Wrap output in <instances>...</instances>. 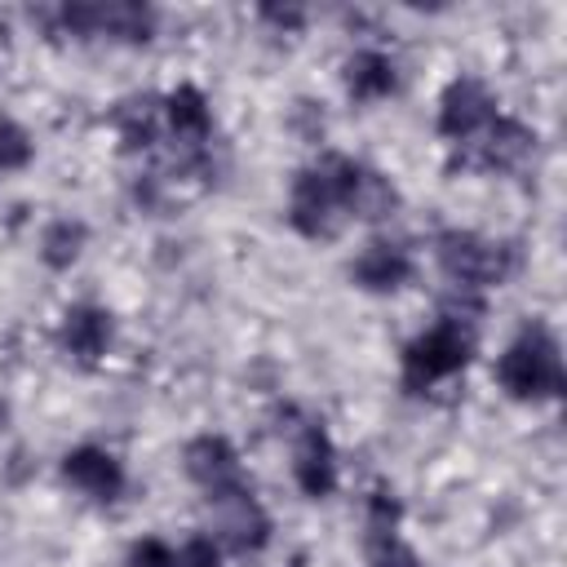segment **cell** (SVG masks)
Returning a JSON list of instances; mask_svg holds the SVG:
<instances>
[{
  "label": "cell",
  "instance_id": "cell-1",
  "mask_svg": "<svg viewBox=\"0 0 567 567\" xmlns=\"http://www.w3.org/2000/svg\"><path fill=\"white\" fill-rule=\"evenodd\" d=\"M363 168L346 155H323L319 164L301 168L292 182L288 199V221L306 239H328L341 230L346 217H354V195H359Z\"/></svg>",
  "mask_w": 567,
  "mask_h": 567
},
{
  "label": "cell",
  "instance_id": "cell-2",
  "mask_svg": "<svg viewBox=\"0 0 567 567\" xmlns=\"http://www.w3.org/2000/svg\"><path fill=\"white\" fill-rule=\"evenodd\" d=\"M496 377L514 399H554L563 390V359H558V341L549 337V328L532 323L501 354Z\"/></svg>",
  "mask_w": 567,
  "mask_h": 567
},
{
  "label": "cell",
  "instance_id": "cell-3",
  "mask_svg": "<svg viewBox=\"0 0 567 567\" xmlns=\"http://www.w3.org/2000/svg\"><path fill=\"white\" fill-rule=\"evenodd\" d=\"M465 363H470V332L456 319H443L403 350V385L430 390L434 381L461 372Z\"/></svg>",
  "mask_w": 567,
  "mask_h": 567
},
{
  "label": "cell",
  "instance_id": "cell-4",
  "mask_svg": "<svg viewBox=\"0 0 567 567\" xmlns=\"http://www.w3.org/2000/svg\"><path fill=\"white\" fill-rule=\"evenodd\" d=\"M439 261H443V270H447V279L456 288H487V284L505 279L509 248L492 244V239H478L470 230H447L439 239Z\"/></svg>",
  "mask_w": 567,
  "mask_h": 567
},
{
  "label": "cell",
  "instance_id": "cell-5",
  "mask_svg": "<svg viewBox=\"0 0 567 567\" xmlns=\"http://www.w3.org/2000/svg\"><path fill=\"white\" fill-rule=\"evenodd\" d=\"M492 120H496V102H492V93H487L483 80L461 75V80H452V84L443 89V102H439V133H443V137H452V142L465 146V142H474Z\"/></svg>",
  "mask_w": 567,
  "mask_h": 567
},
{
  "label": "cell",
  "instance_id": "cell-6",
  "mask_svg": "<svg viewBox=\"0 0 567 567\" xmlns=\"http://www.w3.org/2000/svg\"><path fill=\"white\" fill-rule=\"evenodd\" d=\"M186 474L204 487L208 501H217V496L244 487L239 456H235V447H230L226 439H217V434H199V439L186 443Z\"/></svg>",
  "mask_w": 567,
  "mask_h": 567
},
{
  "label": "cell",
  "instance_id": "cell-7",
  "mask_svg": "<svg viewBox=\"0 0 567 567\" xmlns=\"http://www.w3.org/2000/svg\"><path fill=\"white\" fill-rule=\"evenodd\" d=\"M363 554L368 567H416V554L399 536V505L394 496L377 492L368 501V523H363Z\"/></svg>",
  "mask_w": 567,
  "mask_h": 567
},
{
  "label": "cell",
  "instance_id": "cell-8",
  "mask_svg": "<svg viewBox=\"0 0 567 567\" xmlns=\"http://www.w3.org/2000/svg\"><path fill=\"white\" fill-rule=\"evenodd\" d=\"M62 22L80 35H120V40H146L151 35V9L142 4H66Z\"/></svg>",
  "mask_w": 567,
  "mask_h": 567
},
{
  "label": "cell",
  "instance_id": "cell-9",
  "mask_svg": "<svg viewBox=\"0 0 567 567\" xmlns=\"http://www.w3.org/2000/svg\"><path fill=\"white\" fill-rule=\"evenodd\" d=\"M213 509H217V532L226 536V545H230V549L248 554V549H261V545H266L270 523H266L261 505L252 501L248 483H244V487H235V492H226V496H217V501H213Z\"/></svg>",
  "mask_w": 567,
  "mask_h": 567
},
{
  "label": "cell",
  "instance_id": "cell-10",
  "mask_svg": "<svg viewBox=\"0 0 567 567\" xmlns=\"http://www.w3.org/2000/svg\"><path fill=\"white\" fill-rule=\"evenodd\" d=\"M62 474H66L71 487H80V492L93 496V501H115V496L124 492V470H120V461H115L111 452H102V447H75V452H66Z\"/></svg>",
  "mask_w": 567,
  "mask_h": 567
},
{
  "label": "cell",
  "instance_id": "cell-11",
  "mask_svg": "<svg viewBox=\"0 0 567 567\" xmlns=\"http://www.w3.org/2000/svg\"><path fill=\"white\" fill-rule=\"evenodd\" d=\"M292 474H297V487L306 496H328L337 487V456H332V443H328V434L319 425H306L301 430Z\"/></svg>",
  "mask_w": 567,
  "mask_h": 567
},
{
  "label": "cell",
  "instance_id": "cell-12",
  "mask_svg": "<svg viewBox=\"0 0 567 567\" xmlns=\"http://www.w3.org/2000/svg\"><path fill=\"white\" fill-rule=\"evenodd\" d=\"M408 275H412V257H408L403 244H385L381 239V244L363 248L359 261H354V279L363 288H372V292H394V288L408 284Z\"/></svg>",
  "mask_w": 567,
  "mask_h": 567
},
{
  "label": "cell",
  "instance_id": "cell-13",
  "mask_svg": "<svg viewBox=\"0 0 567 567\" xmlns=\"http://www.w3.org/2000/svg\"><path fill=\"white\" fill-rule=\"evenodd\" d=\"M346 89L354 102H377V97L394 93V62L377 49H359L346 62Z\"/></svg>",
  "mask_w": 567,
  "mask_h": 567
},
{
  "label": "cell",
  "instance_id": "cell-14",
  "mask_svg": "<svg viewBox=\"0 0 567 567\" xmlns=\"http://www.w3.org/2000/svg\"><path fill=\"white\" fill-rule=\"evenodd\" d=\"M62 341H66V350H71L75 359H97V354L106 350V341H111V315L97 310V306H75V310H66V319H62Z\"/></svg>",
  "mask_w": 567,
  "mask_h": 567
},
{
  "label": "cell",
  "instance_id": "cell-15",
  "mask_svg": "<svg viewBox=\"0 0 567 567\" xmlns=\"http://www.w3.org/2000/svg\"><path fill=\"white\" fill-rule=\"evenodd\" d=\"M168 120H173V133L186 142V146H204L208 133H213V115H208V102L199 89L182 84L177 93H168Z\"/></svg>",
  "mask_w": 567,
  "mask_h": 567
},
{
  "label": "cell",
  "instance_id": "cell-16",
  "mask_svg": "<svg viewBox=\"0 0 567 567\" xmlns=\"http://www.w3.org/2000/svg\"><path fill=\"white\" fill-rule=\"evenodd\" d=\"M80 244H84V226L80 221H53L44 230V261L49 266H71L80 257Z\"/></svg>",
  "mask_w": 567,
  "mask_h": 567
},
{
  "label": "cell",
  "instance_id": "cell-17",
  "mask_svg": "<svg viewBox=\"0 0 567 567\" xmlns=\"http://www.w3.org/2000/svg\"><path fill=\"white\" fill-rule=\"evenodd\" d=\"M27 159H31V137H27V128L13 124V120H0V173H4V168H22Z\"/></svg>",
  "mask_w": 567,
  "mask_h": 567
},
{
  "label": "cell",
  "instance_id": "cell-18",
  "mask_svg": "<svg viewBox=\"0 0 567 567\" xmlns=\"http://www.w3.org/2000/svg\"><path fill=\"white\" fill-rule=\"evenodd\" d=\"M128 567H173V549L164 540H137L128 549Z\"/></svg>",
  "mask_w": 567,
  "mask_h": 567
},
{
  "label": "cell",
  "instance_id": "cell-19",
  "mask_svg": "<svg viewBox=\"0 0 567 567\" xmlns=\"http://www.w3.org/2000/svg\"><path fill=\"white\" fill-rule=\"evenodd\" d=\"M173 567H217V549H213V540H204V536L186 540V545L173 554Z\"/></svg>",
  "mask_w": 567,
  "mask_h": 567
}]
</instances>
